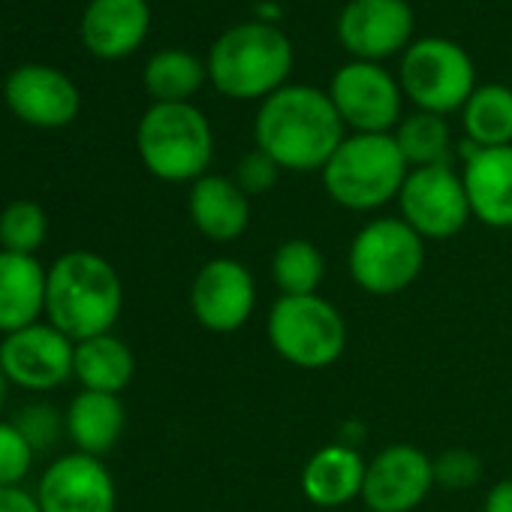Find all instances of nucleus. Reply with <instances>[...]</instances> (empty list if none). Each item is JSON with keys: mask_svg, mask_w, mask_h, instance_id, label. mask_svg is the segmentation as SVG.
<instances>
[{"mask_svg": "<svg viewBox=\"0 0 512 512\" xmlns=\"http://www.w3.org/2000/svg\"><path fill=\"white\" fill-rule=\"evenodd\" d=\"M344 142V121L332 97L293 85L275 91L256 115V148L281 169H323Z\"/></svg>", "mask_w": 512, "mask_h": 512, "instance_id": "nucleus-1", "label": "nucleus"}, {"mask_svg": "<svg viewBox=\"0 0 512 512\" xmlns=\"http://www.w3.org/2000/svg\"><path fill=\"white\" fill-rule=\"evenodd\" d=\"M124 308V284L100 253L70 250L49 266L46 320L70 341L109 335Z\"/></svg>", "mask_w": 512, "mask_h": 512, "instance_id": "nucleus-2", "label": "nucleus"}, {"mask_svg": "<svg viewBox=\"0 0 512 512\" xmlns=\"http://www.w3.org/2000/svg\"><path fill=\"white\" fill-rule=\"evenodd\" d=\"M410 166L389 133H356L323 166V187L347 211H377L398 199Z\"/></svg>", "mask_w": 512, "mask_h": 512, "instance_id": "nucleus-3", "label": "nucleus"}, {"mask_svg": "<svg viewBox=\"0 0 512 512\" xmlns=\"http://www.w3.org/2000/svg\"><path fill=\"white\" fill-rule=\"evenodd\" d=\"M293 67L290 40L272 25H241L226 31L208 58V76L220 94L235 100L272 97Z\"/></svg>", "mask_w": 512, "mask_h": 512, "instance_id": "nucleus-4", "label": "nucleus"}, {"mask_svg": "<svg viewBox=\"0 0 512 512\" xmlns=\"http://www.w3.org/2000/svg\"><path fill=\"white\" fill-rule=\"evenodd\" d=\"M145 169L160 181H199L211 163L214 139L205 115L190 103H154L136 130Z\"/></svg>", "mask_w": 512, "mask_h": 512, "instance_id": "nucleus-5", "label": "nucleus"}, {"mask_svg": "<svg viewBox=\"0 0 512 512\" xmlns=\"http://www.w3.org/2000/svg\"><path fill=\"white\" fill-rule=\"evenodd\" d=\"M266 332L272 350L302 371L332 368L347 350L344 314L320 293L281 296L269 311Z\"/></svg>", "mask_w": 512, "mask_h": 512, "instance_id": "nucleus-6", "label": "nucleus"}, {"mask_svg": "<svg viewBox=\"0 0 512 512\" xmlns=\"http://www.w3.org/2000/svg\"><path fill=\"white\" fill-rule=\"evenodd\" d=\"M347 269L362 293L398 296L425 269V238L401 217H377L353 235Z\"/></svg>", "mask_w": 512, "mask_h": 512, "instance_id": "nucleus-7", "label": "nucleus"}, {"mask_svg": "<svg viewBox=\"0 0 512 512\" xmlns=\"http://www.w3.org/2000/svg\"><path fill=\"white\" fill-rule=\"evenodd\" d=\"M401 82L422 112L446 115L470 100L473 67L455 43L422 40L407 52L401 64Z\"/></svg>", "mask_w": 512, "mask_h": 512, "instance_id": "nucleus-8", "label": "nucleus"}, {"mask_svg": "<svg viewBox=\"0 0 512 512\" xmlns=\"http://www.w3.org/2000/svg\"><path fill=\"white\" fill-rule=\"evenodd\" d=\"M401 220L416 229L425 241H446L458 235L470 214V202L464 193V181L452 166H425L410 169L401 193H398Z\"/></svg>", "mask_w": 512, "mask_h": 512, "instance_id": "nucleus-9", "label": "nucleus"}, {"mask_svg": "<svg viewBox=\"0 0 512 512\" xmlns=\"http://www.w3.org/2000/svg\"><path fill=\"white\" fill-rule=\"evenodd\" d=\"M76 341H70L49 320L4 335L0 341V368L7 380L28 392H49L73 377Z\"/></svg>", "mask_w": 512, "mask_h": 512, "instance_id": "nucleus-10", "label": "nucleus"}, {"mask_svg": "<svg viewBox=\"0 0 512 512\" xmlns=\"http://www.w3.org/2000/svg\"><path fill=\"white\" fill-rule=\"evenodd\" d=\"M256 308V281L232 256L208 260L190 284V311L196 323L214 335L238 332Z\"/></svg>", "mask_w": 512, "mask_h": 512, "instance_id": "nucleus-11", "label": "nucleus"}, {"mask_svg": "<svg viewBox=\"0 0 512 512\" xmlns=\"http://www.w3.org/2000/svg\"><path fill=\"white\" fill-rule=\"evenodd\" d=\"M434 485V458L419 446L392 443L368 461L362 503L371 512H413Z\"/></svg>", "mask_w": 512, "mask_h": 512, "instance_id": "nucleus-12", "label": "nucleus"}, {"mask_svg": "<svg viewBox=\"0 0 512 512\" xmlns=\"http://www.w3.org/2000/svg\"><path fill=\"white\" fill-rule=\"evenodd\" d=\"M37 500L43 512H115L118 488L100 458L70 452L43 470Z\"/></svg>", "mask_w": 512, "mask_h": 512, "instance_id": "nucleus-13", "label": "nucleus"}, {"mask_svg": "<svg viewBox=\"0 0 512 512\" xmlns=\"http://www.w3.org/2000/svg\"><path fill=\"white\" fill-rule=\"evenodd\" d=\"M4 100L16 118L31 127L55 130L67 127L79 115V88L52 67L25 64L10 73L4 85Z\"/></svg>", "mask_w": 512, "mask_h": 512, "instance_id": "nucleus-14", "label": "nucleus"}, {"mask_svg": "<svg viewBox=\"0 0 512 512\" xmlns=\"http://www.w3.org/2000/svg\"><path fill=\"white\" fill-rule=\"evenodd\" d=\"M332 103L344 124L359 133H386L401 112V94L389 73L374 64H350L332 82Z\"/></svg>", "mask_w": 512, "mask_h": 512, "instance_id": "nucleus-15", "label": "nucleus"}, {"mask_svg": "<svg viewBox=\"0 0 512 512\" xmlns=\"http://www.w3.org/2000/svg\"><path fill=\"white\" fill-rule=\"evenodd\" d=\"M464 160V193L470 214L491 229L512 226V145L476 148L467 142Z\"/></svg>", "mask_w": 512, "mask_h": 512, "instance_id": "nucleus-16", "label": "nucleus"}, {"mask_svg": "<svg viewBox=\"0 0 512 512\" xmlns=\"http://www.w3.org/2000/svg\"><path fill=\"white\" fill-rule=\"evenodd\" d=\"M341 43L365 58H386L398 52L410 31H413V13L404 0H353L341 16Z\"/></svg>", "mask_w": 512, "mask_h": 512, "instance_id": "nucleus-17", "label": "nucleus"}, {"mask_svg": "<svg viewBox=\"0 0 512 512\" xmlns=\"http://www.w3.org/2000/svg\"><path fill=\"white\" fill-rule=\"evenodd\" d=\"M145 0H91L82 16V43L106 61L136 52L148 34Z\"/></svg>", "mask_w": 512, "mask_h": 512, "instance_id": "nucleus-18", "label": "nucleus"}, {"mask_svg": "<svg viewBox=\"0 0 512 512\" xmlns=\"http://www.w3.org/2000/svg\"><path fill=\"white\" fill-rule=\"evenodd\" d=\"M49 269L37 256L0 250V335H13L46 317Z\"/></svg>", "mask_w": 512, "mask_h": 512, "instance_id": "nucleus-19", "label": "nucleus"}, {"mask_svg": "<svg viewBox=\"0 0 512 512\" xmlns=\"http://www.w3.org/2000/svg\"><path fill=\"white\" fill-rule=\"evenodd\" d=\"M368 461L350 443H329L317 449L302 467V491L320 509H338L362 497Z\"/></svg>", "mask_w": 512, "mask_h": 512, "instance_id": "nucleus-20", "label": "nucleus"}, {"mask_svg": "<svg viewBox=\"0 0 512 512\" xmlns=\"http://www.w3.org/2000/svg\"><path fill=\"white\" fill-rule=\"evenodd\" d=\"M187 211L193 226L211 241H235L250 223L247 193L235 184V178L223 175H202L193 181Z\"/></svg>", "mask_w": 512, "mask_h": 512, "instance_id": "nucleus-21", "label": "nucleus"}, {"mask_svg": "<svg viewBox=\"0 0 512 512\" xmlns=\"http://www.w3.org/2000/svg\"><path fill=\"white\" fill-rule=\"evenodd\" d=\"M124 404L118 395H106V392H91L82 389L70 407L64 410V425H67V437L76 446V452L103 458L106 452H112L124 434Z\"/></svg>", "mask_w": 512, "mask_h": 512, "instance_id": "nucleus-22", "label": "nucleus"}, {"mask_svg": "<svg viewBox=\"0 0 512 512\" xmlns=\"http://www.w3.org/2000/svg\"><path fill=\"white\" fill-rule=\"evenodd\" d=\"M133 374H136V356L112 332L76 344L73 377L82 383V389L121 395L130 386Z\"/></svg>", "mask_w": 512, "mask_h": 512, "instance_id": "nucleus-23", "label": "nucleus"}, {"mask_svg": "<svg viewBox=\"0 0 512 512\" xmlns=\"http://www.w3.org/2000/svg\"><path fill=\"white\" fill-rule=\"evenodd\" d=\"M467 142L476 148L512 145V91L503 85H485L464 103Z\"/></svg>", "mask_w": 512, "mask_h": 512, "instance_id": "nucleus-24", "label": "nucleus"}, {"mask_svg": "<svg viewBox=\"0 0 512 512\" xmlns=\"http://www.w3.org/2000/svg\"><path fill=\"white\" fill-rule=\"evenodd\" d=\"M326 278V260L314 241L287 238L272 256V281L281 296H314Z\"/></svg>", "mask_w": 512, "mask_h": 512, "instance_id": "nucleus-25", "label": "nucleus"}, {"mask_svg": "<svg viewBox=\"0 0 512 512\" xmlns=\"http://www.w3.org/2000/svg\"><path fill=\"white\" fill-rule=\"evenodd\" d=\"M205 79L202 64L187 52H160L145 67V88L157 103H187Z\"/></svg>", "mask_w": 512, "mask_h": 512, "instance_id": "nucleus-26", "label": "nucleus"}, {"mask_svg": "<svg viewBox=\"0 0 512 512\" xmlns=\"http://www.w3.org/2000/svg\"><path fill=\"white\" fill-rule=\"evenodd\" d=\"M407 166L425 169V166H449V127L440 115L416 112L410 115L398 136H395Z\"/></svg>", "mask_w": 512, "mask_h": 512, "instance_id": "nucleus-27", "label": "nucleus"}, {"mask_svg": "<svg viewBox=\"0 0 512 512\" xmlns=\"http://www.w3.org/2000/svg\"><path fill=\"white\" fill-rule=\"evenodd\" d=\"M49 235V217L40 202L16 199L0 211V250L37 256Z\"/></svg>", "mask_w": 512, "mask_h": 512, "instance_id": "nucleus-28", "label": "nucleus"}, {"mask_svg": "<svg viewBox=\"0 0 512 512\" xmlns=\"http://www.w3.org/2000/svg\"><path fill=\"white\" fill-rule=\"evenodd\" d=\"M37 449L16 428V422L0 419V485H19L34 467Z\"/></svg>", "mask_w": 512, "mask_h": 512, "instance_id": "nucleus-29", "label": "nucleus"}, {"mask_svg": "<svg viewBox=\"0 0 512 512\" xmlns=\"http://www.w3.org/2000/svg\"><path fill=\"white\" fill-rule=\"evenodd\" d=\"M13 422H16V428L28 437V443H31L37 452L55 446L58 437H61V431H67L64 413H61L55 404H46V401L22 407L19 416H16Z\"/></svg>", "mask_w": 512, "mask_h": 512, "instance_id": "nucleus-30", "label": "nucleus"}, {"mask_svg": "<svg viewBox=\"0 0 512 512\" xmlns=\"http://www.w3.org/2000/svg\"><path fill=\"white\" fill-rule=\"evenodd\" d=\"M482 479V461L470 449H446L434 458V482L446 491H467Z\"/></svg>", "mask_w": 512, "mask_h": 512, "instance_id": "nucleus-31", "label": "nucleus"}, {"mask_svg": "<svg viewBox=\"0 0 512 512\" xmlns=\"http://www.w3.org/2000/svg\"><path fill=\"white\" fill-rule=\"evenodd\" d=\"M278 172L281 166L266 154V151H250L238 160V169H235V184L247 193V196H260L266 190H272L278 184Z\"/></svg>", "mask_w": 512, "mask_h": 512, "instance_id": "nucleus-32", "label": "nucleus"}, {"mask_svg": "<svg viewBox=\"0 0 512 512\" xmlns=\"http://www.w3.org/2000/svg\"><path fill=\"white\" fill-rule=\"evenodd\" d=\"M0 512H43L37 494L22 485H0Z\"/></svg>", "mask_w": 512, "mask_h": 512, "instance_id": "nucleus-33", "label": "nucleus"}, {"mask_svg": "<svg viewBox=\"0 0 512 512\" xmlns=\"http://www.w3.org/2000/svg\"><path fill=\"white\" fill-rule=\"evenodd\" d=\"M482 512H512V479H500L488 488Z\"/></svg>", "mask_w": 512, "mask_h": 512, "instance_id": "nucleus-34", "label": "nucleus"}, {"mask_svg": "<svg viewBox=\"0 0 512 512\" xmlns=\"http://www.w3.org/2000/svg\"><path fill=\"white\" fill-rule=\"evenodd\" d=\"M7 386H10V380H7L4 368H0V410H4V401H7Z\"/></svg>", "mask_w": 512, "mask_h": 512, "instance_id": "nucleus-35", "label": "nucleus"}]
</instances>
